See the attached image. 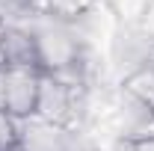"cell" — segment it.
<instances>
[{
  "instance_id": "obj_1",
  "label": "cell",
  "mask_w": 154,
  "mask_h": 151,
  "mask_svg": "<svg viewBox=\"0 0 154 151\" xmlns=\"http://www.w3.org/2000/svg\"><path fill=\"white\" fill-rule=\"evenodd\" d=\"M38 89H42V71L36 68L0 71V107L15 119L36 116Z\"/></svg>"
},
{
  "instance_id": "obj_2",
  "label": "cell",
  "mask_w": 154,
  "mask_h": 151,
  "mask_svg": "<svg viewBox=\"0 0 154 151\" xmlns=\"http://www.w3.org/2000/svg\"><path fill=\"white\" fill-rule=\"evenodd\" d=\"M21 136L18 119L0 107V151H21Z\"/></svg>"
}]
</instances>
